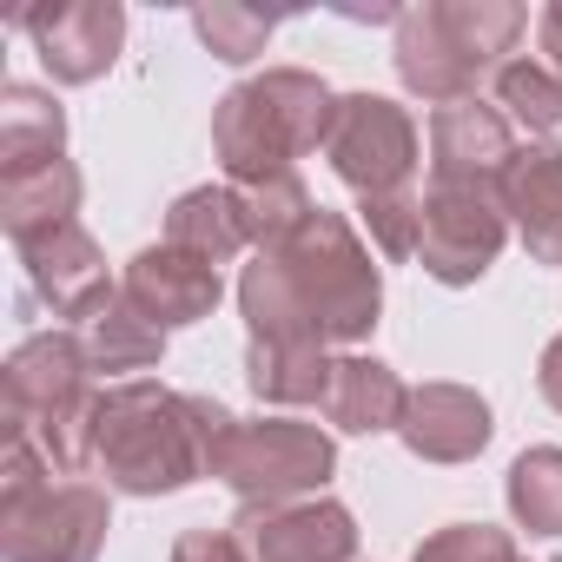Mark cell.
<instances>
[{
	"mask_svg": "<svg viewBox=\"0 0 562 562\" xmlns=\"http://www.w3.org/2000/svg\"><path fill=\"white\" fill-rule=\"evenodd\" d=\"M192 27H199V41H205L218 60L245 67V60L265 54V41H271L278 21L258 14V8H238V0H212V8H192Z\"/></svg>",
	"mask_w": 562,
	"mask_h": 562,
	"instance_id": "cell-27",
	"label": "cell"
},
{
	"mask_svg": "<svg viewBox=\"0 0 562 562\" xmlns=\"http://www.w3.org/2000/svg\"><path fill=\"white\" fill-rule=\"evenodd\" d=\"M496 199L522 251L536 265H562V146H516Z\"/></svg>",
	"mask_w": 562,
	"mask_h": 562,
	"instance_id": "cell-16",
	"label": "cell"
},
{
	"mask_svg": "<svg viewBox=\"0 0 562 562\" xmlns=\"http://www.w3.org/2000/svg\"><path fill=\"white\" fill-rule=\"evenodd\" d=\"M404 404H411L404 378H397L391 364L351 351V358L331 364V391H325L318 411H325V424L345 430V437H378V430H397V424H404Z\"/></svg>",
	"mask_w": 562,
	"mask_h": 562,
	"instance_id": "cell-17",
	"label": "cell"
},
{
	"mask_svg": "<svg viewBox=\"0 0 562 562\" xmlns=\"http://www.w3.org/2000/svg\"><path fill=\"white\" fill-rule=\"evenodd\" d=\"M529 14L509 0H430L397 14V80L430 100L457 106L476 93L483 74H503V54L522 41Z\"/></svg>",
	"mask_w": 562,
	"mask_h": 562,
	"instance_id": "cell-4",
	"label": "cell"
},
{
	"mask_svg": "<svg viewBox=\"0 0 562 562\" xmlns=\"http://www.w3.org/2000/svg\"><path fill=\"white\" fill-rule=\"evenodd\" d=\"M503 496H509L516 529H529V536H562V450H555V443L522 450V457L509 463Z\"/></svg>",
	"mask_w": 562,
	"mask_h": 562,
	"instance_id": "cell-24",
	"label": "cell"
},
{
	"mask_svg": "<svg viewBox=\"0 0 562 562\" xmlns=\"http://www.w3.org/2000/svg\"><path fill=\"white\" fill-rule=\"evenodd\" d=\"M232 192H238V212H245V238H251L258 251H278V245H285V238L318 212L299 172L265 179V186H232Z\"/></svg>",
	"mask_w": 562,
	"mask_h": 562,
	"instance_id": "cell-25",
	"label": "cell"
},
{
	"mask_svg": "<svg viewBox=\"0 0 562 562\" xmlns=\"http://www.w3.org/2000/svg\"><path fill=\"white\" fill-rule=\"evenodd\" d=\"M358 212H364V232H371V245L384 258H417V245H424V199L411 186L404 192L358 199Z\"/></svg>",
	"mask_w": 562,
	"mask_h": 562,
	"instance_id": "cell-28",
	"label": "cell"
},
{
	"mask_svg": "<svg viewBox=\"0 0 562 562\" xmlns=\"http://www.w3.org/2000/svg\"><path fill=\"white\" fill-rule=\"evenodd\" d=\"M331 172L358 192V199H378V192H404L411 172H417V120L384 100V93H345L331 106V126H325V146Z\"/></svg>",
	"mask_w": 562,
	"mask_h": 562,
	"instance_id": "cell-7",
	"label": "cell"
},
{
	"mask_svg": "<svg viewBox=\"0 0 562 562\" xmlns=\"http://www.w3.org/2000/svg\"><path fill=\"white\" fill-rule=\"evenodd\" d=\"M172 562H251V549L238 542V529H186L172 542Z\"/></svg>",
	"mask_w": 562,
	"mask_h": 562,
	"instance_id": "cell-30",
	"label": "cell"
},
{
	"mask_svg": "<svg viewBox=\"0 0 562 562\" xmlns=\"http://www.w3.org/2000/svg\"><path fill=\"white\" fill-rule=\"evenodd\" d=\"M509 238V218H503V199L496 192H476V186H430L424 192V271L437 278V285L463 292L476 285V278L496 265Z\"/></svg>",
	"mask_w": 562,
	"mask_h": 562,
	"instance_id": "cell-9",
	"label": "cell"
},
{
	"mask_svg": "<svg viewBox=\"0 0 562 562\" xmlns=\"http://www.w3.org/2000/svg\"><path fill=\"white\" fill-rule=\"evenodd\" d=\"M54 159H67V113L54 93L14 80L0 93V179H21Z\"/></svg>",
	"mask_w": 562,
	"mask_h": 562,
	"instance_id": "cell-19",
	"label": "cell"
},
{
	"mask_svg": "<svg viewBox=\"0 0 562 562\" xmlns=\"http://www.w3.org/2000/svg\"><path fill=\"white\" fill-rule=\"evenodd\" d=\"M166 245H179V251L205 258L212 271H218V265H232V258L251 245V238H245L238 192H232V186H199V192L172 199V212H166Z\"/></svg>",
	"mask_w": 562,
	"mask_h": 562,
	"instance_id": "cell-20",
	"label": "cell"
},
{
	"mask_svg": "<svg viewBox=\"0 0 562 562\" xmlns=\"http://www.w3.org/2000/svg\"><path fill=\"white\" fill-rule=\"evenodd\" d=\"M536 41H542V54H549L542 67L562 80V0H555V8H542V21H536Z\"/></svg>",
	"mask_w": 562,
	"mask_h": 562,
	"instance_id": "cell-32",
	"label": "cell"
},
{
	"mask_svg": "<svg viewBox=\"0 0 562 562\" xmlns=\"http://www.w3.org/2000/svg\"><path fill=\"white\" fill-rule=\"evenodd\" d=\"M80 345H87V358H93V371H106V378H126V371H153L159 358H166V331L126 299V292H113L87 325H80Z\"/></svg>",
	"mask_w": 562,
	"mask_h": 562,
	"instance_id": "cell-21",
	"label": "cell"
},
{
	"mask_svg": "<svg viewBox=\"0 0 562 562\" xmlns=\"http://www.w3.org/2000/svg\"><path fill=\"white\" fill-rule=\"evenodd\" d=\"M509 159H516V126L496 106H483V100L437 106V120H430V186L496 192Z\"/></svg>",
	"mask_w": 562,
	"mask_h": 562,
	"instance_id": "cell-13",
	"label": "cell"
},
{
	"mask_svg": "<svg viewBox=\"0 0 562 562\" xmlns=\"http://www.w3.org/2000/svg\"><path fill=\"white\" fill-rule=\"evenodd\" d=\"M113 503L100 483H47L21 503H0V555L8 562H100Z\"/></svg>",
	"mask_w": 562,
	"mask_h": 562,
	"instance_id": "cell-8",
	"label": "cell"
},
{
	"mask_svg": "<svg viewBox=\"0 0 562 562\" xmlns=\"http://www.w3.org/2000/svg\"><path fill=\"white\" fill-rule=\"evenodd\" d=\"M271 258H278V271L292 278V292L312 312V325H318L325 345H364L378 331L384 278H378L371 245L358 238V225L345 212H325L318 205Z\"/></svg>",
	"mask_w": 562,
	"mask_h": 562,
	"instance_id": "cell-5",
	"label": "cell"
},
{
	"mask_svg": "<svg viewBox=\"0 0 562 562\" xmlns=\"http://www.w3.org/2000/svg\"><path fill=\"white\" fill-rule=\"evenodd\" d=\"M536 391H542V404H549V411H562V331L542 345V364H536Z\"/></svg>",
	"mask_w": 562,
	"mask_h": 562,
	"instance_id": "cell-31",
	"label": "cell"
},
{
	"mask_svg": "<svg viewBox=\"0 0 562 562\" xmlns=\"http://www.w3.org/2000/svg\"><path fill=\"white\" fill-rule=\"evenodd\" d=\"M417 562H522V555H516V536L496 522H450L417 542Z\"/></svg>",
	"mask_w": 562,
	"mask_h": 562,
	"instance_id": "cell-29",
	"label": "cell"
},
{
	"mask_svg": "<svg viewBox=\"0 0 562 562\" xmlns=\"http://www.w3.org/2000/svg\"><path fill=\"white\" fill-rule=\"evenodd\" d=\"M8 424L41 443V457L60 476L93 470V430H100V384L93 358L74 331H34L8 358Z\"/></svg>",
	"mask_w": 562,
	"mask_h": 562,
	"instance_id": "cell-3",
	"label": "cell"
},
{
	"mask_svg": "<svg viewBox=\"0 0 562 562\" xmlns=\"http://www.w3.org/2000/svg\"><path fill=\"white\" fill-rule=\"evenodd\" d=\"M74 212H80V172H74V159L34 166L21 179H0V225H8V238H34V232L74 225Z\"/></svg>",
	"mask_w": 562,
	"mask_h": 562,
	"instance_id": "cell-22",
	"label": "cell"
},
{
	"mask_svg": "<svg viewBox=\"0 0 562 562\" xmlns=\"http://www.w3.org/2000/svg\"><path fill=\"white\" fill-rule=\"evenodd\" d=\"M490 430H496L490 404L470 384H417L404 404V424H397L404 450L424 463H470V457H483Z\"/></svg>",
	"mask_w": 562,
	"mask_h": 562,
	"instance_id": "cell-15",
	"label": "cell"
},
{
	"mask_svg": "<svg viewBox=\"0 0 562 562\" xmlns=\"http://www.w3.org/2000/svg\"><path fill=\"white\" fill-rule=\"evenodd\" d=\"M238 312H245V331H251V338H318L312 312L299 305L292 278L278 271L271 251H258V258L238 271ZM318 345H325V338H318Z\"/></svg>",
	"mask_w": 562,
	"mask_h": 562,
	"instance_id": "cell-23",
	"label": "cell"
},
{
	"mask_svg": "<svg viewBox=\"0 0 562 562\" xmlns=\"http://www.w3.org/2000/svg\"><path fill=\"white\" fill-rule=\"evenodd\" d=\"M21 265H27V285L34 299L54 312V318H93L106 299H113V278H106V258L93 245V232L74 218V225H54V232H34V238H14Z\"/></svg>",
	"mask_w": 562,
	"mask_h": 562,
	"instance_id": "cell-11",
	"label": "cell"
},
{
	"mask_svg": "<svg viewBox=\"0 0 562 562\" xmlns=\"http://www.w3.org/2000/svg\"><path fill=\"white\" fill-rule=\"evenodd\" d=\"M338 470V443L331 430L318 424H299V417H258V424H238L225 457H218V483L238 496V509H285V503H305L331 483Z\"/></svg>",
	"mask_w": 562,
	"mask_h": 562,
	"instance_id": "cell-6",
	"label": "cell"
},
{
	"mask_svg": "<svg viewBox=\"0 0 562 562\" xmlns=\"http://www.w3.org/2000/svg\"><path fill=\"white\" fill-rule=\"evenodd\" d=\"M120 292H126V299L159 325V331H179V325H199V318H212V312H218L225 278H218L205 258L179 251V245H146V251H133V258H126Z\"/></svg>",
	"mask_w": 562,
	"mask_h": 562,
	"instance_id": "cell-14",
	"label": "cell"
},
{
	"mask_svg": "<svg viewBox=\"0 0 562 562\" xmlns=\"http://www.w3.org/2000/svg\"><path fill=\"white\" fill-rule=\"evenodd\" d=\"M331 106H338L331 87L305 67H271L258 80H238L212 113V153L225 166V186L285 179L305 153L325 146Z\"/></svg>",
	"mask_w": 562,
	"mask_h": 562,
	"instance_id": "cell-2",
	"label": "cell"
},
{
	"mask_svg": "<svg viewBox=\"0 0 562 562\" xmlns=\"http://www.w3.org/2000/svg\"><path fill=\"white\" fill-rule=\"evenodd\" d=\"M496 113L522 133H555L562 126V80L542 60H503L496 74Z\"/></svg>",
	"mask_w": 562,
	"mask_h": 562,
	"instance_id": "cell-26",
	"label": "cell"
},
{
	"mask_svg": "<svg viewBox=\"0 0 562 562\" xmlns=\"http://www.w3.org/2000/svg\"><path fill=\"white\" fill-rule=\"evenodd\" d=\"M93 470L120 496H172L205 476V424L199 397L159 378H126L100 397Z\"/></svg>",
	"mask_w": 562,
	"mask_h": 562,
	"instance_id": "cell-1",
	"label": "cell"
},
{
	"mask_svg": "<svg viewBox=\"0 0 562 562\" xmlns=\"http://www.w3.org/2000/svg\"><path fill=\"white\" fill-rule=\"evenodd\" d=\"M238 542L251 562H351L358 555V522L331 496H305L285 509H238Z\"/></svg>",
	"mask_w": 562,
	"mask_h": 562,
	"instance_id": "cell-12",
	"label": "cell"
},
{
	"mask_svg": "<svg viewBox=\"0 0 562 562\" xmlns=\"http://www.w3.org/2000/svg\"><path fill=\"white\" fill-rule=\"evenodd\" d=\"M331 364L338 358L318 338H251L245 345V384L258 404H325Z\"/></svg>",
	"mask_w": 562,
	"mask_h": 562,
	"instance_id": "cell-18",
	"label": "cell"
},
{
	"mask_svg": "<svg viewBox=\"0 0 562 562\" xmlns=\"http://www.w3.org/2000/svg\"><path fill=\"white\" fill-rule=\"evenodd\" d=\"M34 34V54L47 60V74L60 87H87L120 60L126 41V8L120 0H60V8H27L14 14Z\"/></svg>",
	"mask_w": 562,
	"mask_h": 562,
	"instance_id": "cell-10",
	"label": "cell"
}]
</instances>
